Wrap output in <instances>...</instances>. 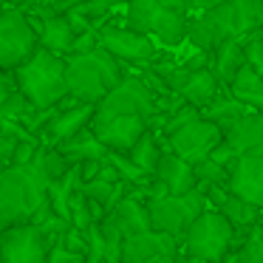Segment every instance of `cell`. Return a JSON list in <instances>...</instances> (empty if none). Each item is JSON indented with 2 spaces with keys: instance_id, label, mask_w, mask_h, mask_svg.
I'll return each mask as SVG.
<instances>
[{
  "instance_id": "6da1fadb",
  "label": "cell",
  "mask_w": 263,
  "mask_h": 263,
  "mask_svg": "<svg viewBox=\"0 0 263 263\" xmlns=\"http://www.w3.org/2000/svg\"><path fill=\"white\" fill-rule=\"evenodd\" d=\"M125 74V65L102 46L65 54V93L77 102L97 105Z\"/></svg>"
},
{
  "instance_id": "7a4b0ae2",
  "label": "cell",
  "mask_w": 263,
  "mask_h": 263,
  "mask_svg": "<svg viewBox=\"0 0 263 263\" xmlns=\"http://www.w3.org/2000/svg\"><path fill=\"white\" fill-rule=\"evenodd\" d=\"M48 176L43 173L40 159L29 164H9L0 170V227L26 223L40 201H46Z\"/></svg>"
},
{
  "instance_id": "3957f363",
  "label": "cell",
  "mask_w": 263,
  "mask_h": 263,
  "mask_svg": "<svg viewBox=\"0 0 263 263\" xmlns=\"http://www.w3.org/2000/svg\"><path fill=\"white\" fill-rule=\"evenodd\" d=\"M17 91L40 108H51L65 97V57L51 54L48 48L37 46L17 68L12 71Z\"/></svg>"
},
{
  "instance_id": "277c9868",
  "label": "cell",
  "mask_w": 263,
  "mask_h": 263,
  "mask_svg": "<svg viewBox=\"0 0 263 263\" xmlns=\"http://www.w3.org/2000/svg\"><path fill=\"white\" fill-rule=\"evenodd\" d=\"M122 23L133 31L153 37V43H161L167 48L184 43L187 34V12H173L161 6L159 0H127Z\"/></svg>"
},
{
  "instance_id": "5b68a950",
  "label": "cell",
  "mask_w": 263,
  "mask_h": 263,
  "mask_svg": "<svg viewBox=\"0 0 263 263\" xmlns=\"http://www.w3.org/2000/svg\"><path fill=\"white\" fill-rule=\"evenodd\" d=\"M232 229L235 227L218 210L204 206L181 235L187 255L198 263H218L232 246Z\"/></svg>"
},
{
  "instance_id": "8992f818",
  "label": "cell",
  "mask_w": 263,
  "mask_h": 263,
  "mask_svg": "<svg viewBox=\"0 0 263 263\" xmlns=\"http://www.w3.org/2000/svg\"><path fill=\"white\" fill-rule=\"evenodd\" d=\"M144 206H147L150 229L167 232L178 240L187 232L190 223H193V218L206 206V198H204V190L201 187H193V190L178 193V195L164 193L159 198H150V201H144Z\"/></svg>"
},
{
  "instance_id": "52a82bcc",
  "label": "cell",
  "mask_w": 263,
  "mask_h": 263,
  "mask_svg": "<svg viewBox=\"0 0 263 263\" xmlns=\"http://www.w3.org/2000/svg\"><path fill=\"white\" fill-rule=\"evenodd\" d=\"M37 48V23L23 9H0V71H14Z\"/></svg>"
},
{
  "instance_id": "ba28073f",
  "label": "cell",
  "mask_w": 263,
  "mask_h": 263,
  "mask_svg": "<svg viewBox=\"0 0 263 263\" xmlns=\"http://www.w3.org/2000/svg\"><path fill=\"white\" fill-rule=\"evenodd\" d=\"M93 34H97V46H102L122 65H147L156 60L153 37L127 29L125 23H97Z\"/></svg>"
},
{
  "instance_id": "9c48e42d",
  "label": "cell",
  "mask_w": 263,
  "mask_h": 263,
  "mask_svg": "<svg viewBox=\"0 0 263 263\" xmlns=\"http://www.w3.org/2000/svg\"><path fill=\"white\" fill-rule=\"evenodd\" d=\"M116 114H136V116H144V119L150 114H156L153 93H150V88L142 82L139 74H122V80L93 105L91 122L108 119V116H116Z\"/></svg>"
},
{
  "instance_id": "30bf717a",
  "label": "cell",
  "mask_w": 263,
  "mask_h": 263,
  "mask_svg": "<svg viewBox=\"0 0 263 263\" xmlns=\"http://www.w3.org/2000/svg\"><path fill=\"white\" fill-rule=\"evenodd\" d=\"M51 238L34 223H12L0 229V263H46Z\"/></svg>"
},
{
  "instance_id": "8fae6325",
  "label": "cell",
  "mask_w": 263,
  "mask_h": 263,
  "mask_svg": "<svg viewBox=\"0 0 263 263\" xmlns=\"http://www.w3.org/2000/svg\"><path fill=\"white\" fill-rule=\"evenodd\" d=\"M218 142H221V127L212 125V122L204 119V116L187 122V125H181L178 130H173V133L164 136V147L173 150L176 156H181L184 161H190V164L206 159L210 150L215 147Z\"/></svg>"
},
{
  "instance_id": "7c38bea8",
  "label": "cell",
  "mask_w": 263,
  "mask_h": 263,
  "mask_svg": "<svg viewBox=\"0 0 263 263\" xmlns=\"http://www.w3.org/2000/svg\"><path fill=\"white\" fill-rule=\"evenodd\" d=\"M91 116H93V105L77 102V99H71L68 93H65V97L57 102L54 114L48 116V119L43 122V127H40L43 144H51L54 147V144H60L63 139L74 136L77 130H82V127L91 125Z\"/></svg>"
},
{
  "instance_id": "4fadbf2b",
  "label": "cell",
  "mask_w": 263,
  "mask_h": 263,
  "mask_svg": "<svg viewBox=\"0 0 263 263\" xmlns=\"http://www.w3.org/2000/svg\"><path fill=\"white\" fill-rule=\"evenodd\" d=\"M227 193L260 206L263 204V153H240L227 167Z\"/></svg>"
},
{
  "instance_id": "5bb4252c",
  "label": "cell",
  "mask_w": 263,
  "mask_h": 263,
  "mask_svg": "<svg viewBox=\"0 0 263 263\" xmlns=\"http://www.w3.org/2000/svg\"><path fill=\"white\" fill-rule=\"evenodd\" d=\"M91 130L97 133V139L105 144V150H116V153H127L130 144L147 130L144 116L136 114H116L108 119L91 122Z\"/></svg>"
},
{
  "instance_id": "9a60e30c",
  "label": "cell",
  "mask_w": 263,
  "mask_h": 263,
  "mask_svg": "<svg viewBox=\"0 0 263 263\" xmlns=\"http://www.w3.org/2000/svg\"><path fill=\"white\" fill-rule=\"evenodd\" d=\"M176 238L159 229H142L122 238L119 260L122 263H147L159 255H176Z\"/></svg>"
},
{
  "instance_id": "2e32d148",
  "label": "cell",
  "mask_w": 263,
  "mask_h": 263,
  "mask_svg": "<svg viewBox=\"0 0 263 263\" xmlns=\"http://www.w3.org/2000/svg\"><path fill=\"white\" fill-rule=\"evenodd\" d=\"M221 139L235 153H263V116L260 110H246L227 127H221Z\"/></svg>"
},
{
  "instance_id": "e0dca14e",
  "label": "cell",
  "mask_w": 263,
  "mask_h": 263,
  "mask_svg": "<svg viewBox=\"0 0 263 263\" xmlns=\"http://www.w3.org/2000/svg\"><path fill=\"white\" fill-rule=\"evenodd\" d=\"M37 46L48 48L51 54H71V46H74V37L77 31L71 29L65 12H46V14H37Z\"/></svg>"
},
{
  "instance_id": "ac0fdd59",
  "label": "cell",
  "mask_w": 263,
  "mask_h": 263,
  "mask_svg": "<svg viewBox=\"0 0 263 263\" xmlns=\"http://www.w3.org/2000/svg\"><path fill=\"white\" fill-rule=\"evenodd\" d=\"M153 178L167 190L170 195H178V193H187V190L195 187V173H193V164L184 161L181 156H176L173 150H161L159 161H156V170H153Z\"/></svg>"
},
{
  "instance_id": "d6986e66",
  "label": "cell",
  "mask_w": 263,
  "mask_h": 263,
  "mask_svg": "<svg viewBox=\"0 0 263 263\" xmlns=\"http://www.w3.org/2000/svg\"><path fill=\"white\" fill-rule=\"evenodd\" d=\"M54 147L60 150V156H63L68 164H80V161H88V159H105V144L97 139V133L91 130V125L82 127V130H77L74 136L63 139L60 144H54Z\"/></svg>"
},
{
  "instance_id": "ffe728a7",
  "label": "cell",
  "mask_w": 263,
  "mask_h": 263,
  "mask_svg": "<svg viewBox=\"0 0 263 263\" xmlns=\"http://www.w3.org/2000/svg\"><path fill=\"white\" fill-rule=\"evenodd\" d=\"M227 91L232 93L238 102H243L246 108H252V110H260L263 108V80H260V71L252 68L249 63H243L232 74V80L227 82Z\"/></svg>"
},
{
  "instance_id": "44dd1931",
  "label": "cell",
  "mask_w": 263,
  "mask_h": 263,
  "mask_svg": "<svg viewBox=\"0 0 263 263\" xmlns=\"http://www.w3.org/2000/svg\"><path fill=\"white\" fill-rule=\"evenodd\" d=\"M243 63H246V57H243L240 37H227V40H221L210 51V68H212V74L218 77V82H221V85H227V82L232 80V74Z\"/></svg>"
},
{
  "instance_id": "7402d4cb",
  "label": "cell",
  "mask_w": 263,
  "mask_h": 263,
  "mask_svg": "<svg viewBox=\"0 0 263 263\" xmlns=\"http://www.w3.org/2000/svg\"><path fill=\"white\" fill-rule=\"evenodd\" d=\"M218 88H221V82H218V77L212 74V68L206 65V68H198V71H193V74H187V80L178 85L176 93L184 102L195 105V108L201 110L218 93Z\"/></svg>"
},
{
  "instance_id": "603a6c76",
  "label": "cell",
  "mask_w": 263,
  "mask_h": 263,
  "mask_svg": "<svg viewBox=\"0 0 263 263\" xmlns=\"http://www.w3.org/2000/svg\"><path fill=\"white\" fill-rule=\"evenodd\" d=\"M246 110H252V108H246L243 102H238V99L227 91V85H221L215 97H212L210 102L201 108V116H204V119H210L212 125H218V127H227L229 122L238 119V116L246 114Z\"/></svg>"
},
{
  "instance_id": "cb8c5ba5",
  "label": "cell",
  "mask_w": 263,
  "mask_h": 263,
  "mask_svg": "<svg viewBox=\"0 0 263 263\" xmlns=\"http://www.w3.org/2000/svg\"><path fill=\"white\" fill-rule=\"evenodd\" d=\"M161 150H164V144H161V136H159V133L144 130L142 136H139L136 142L130 144V150H127L125 156H127V159H130L133 164L139 167V170H144V173H150V176H153L156 161H159Z\"/></svg>"
},
{
  "instance_id": "d4e9b609",
  "label": "cell",
  "mask_w": 263,
  "mask_h": 263,
  "mask_svg": "<svg viewBox=\"0 0 263 263\" xmlns=\"http://www.w3.org/2000/svg\"><path fill=\"white\" fill-rule=\"evenodd\" d=\"M127 187H130V184L122 181V178H119V181H110V178H99V176H97V178H91V181H82L77 190H80L85 198L102 204V210L108 212L110 206H114L116 201H119L122 195L127 193Z\"/></svg>"
},
{
  "instance_id": "484cf974",
  "label": "cell",
  "mask_w": 263,
  "mask_h": 263,
  "mask_svg": "<svg viewBox=\"0 0 263 263\" xmlns=\"http://www.w3.org/2000/svg\"><path fill=\"white\" fill-rule=\"evenodd\" d=\"M235 12V34H249L263 23V0H232Z\"/></svg>"
},
{
  "instance_id": "4316f807",
  "label": "cell",
  "mask_w": 263,
  "mask_h": 263,
  "mask_svg": "<svg viewBox=\"0 0 263 263\" xmlns=\"http://www.w3.org/2000/svg\"><path fill=\"white\" fill-rule=\"evenodd\" d=\"M238 263H263V238H260V227L252 223L246 238L240 240L238 249Z\"/></svg>"
},
{
  "instance_id": "83f0119b",
  "label": "cell",
  "mask_w": 263,
  "mask_h": 263,
  "mask_svg": "<svg viewBox=\"0 0 263 263\" xmlns=\"http://www.w3.org/2000/svg\"><path fill=\"white\" fill-rule=\"evenodd\" d=\"M198 116H201V110L195 108V105H190V102H181V105H178V108H173L170 114L164 116V125H161L159 136H167V133L178 130V127H181V125H187V122L198 119Z\"/></svg>"
},
{
  "instance_id": "f1b7e54d",
  "label": "cell",
  "mask_w": 263,
  "mask_h": 263,
  "mask_svg": "<svg viewBox=\"0 0 263 263\" xmlns=\"http://www.w3.org/2000/svg\"><path fill=\"white\" fill-rule=\"evenodd\" d=\"M127 0H80V3H74V12H80L82 17H88V20H93V23H99V20L105 17V14L110 12V9H116V6H125Z\"/></svg>"
},
{
  "instance_id": "f546056e",
  "label": "cell",
  "mask_w": 263,
  "mask_h": 263,
  "mask_svg": "<svg viewBox=\"0 0 263 263\" xmlns=\"http://www.w3.org/2000/svg\"><path fill=\"white\" fill-rule=\"evenodd\" d=\"M240 46H243L246 63L263 74V43H260V29L249 31V34H240Z\"/></svg>"
},
{
  "instance_id": "4dcf8cb0",
  "label": "cell",
  "mask_w": 263,
  "mask_h": 263,
  "mask_svg": "<svg viewBox=\"0 0 263 263\" xmlns=\"http://www.w3.org/2000/svg\"><path fill=\"white\" fill-rule=\"evenodd\" d=\"M74 3H80V0H37L34 9H37V14H46V12H65V9H71Z\"/></svg>"
},
{
  "instance_id": "1f68e13d",
  "label": "cell",
  "mask_w": 263,
  "mask_h": 263,
  "mask_svg": "<svg viewBox=\"0 0 263 263\" xmlns=\"http://www.w3.org/2000/svg\"><path fill=\"white\" fill-rule=\"evenodd\" d=\"M12 91H17L14 77H12V71H3V74H0V105H3V99H6Z\"/></svg>"
},
{
  "instance_id": "d6a6232c",
  "label": "cell",
  "mask_w": 263,
  "mask_h": 263,
  "mask_svg": "<svg viewBox=\"0 0 263 263\" xmlns=\"http://www.w3.org/2000/svg\"><path fill=\"white\" fill-rule=\"evenodd\" d=\"M215 3H221V0H184V6H187V14L190 12H204V9H210V6H215Z\"/></svg>"
},
{
  "instance_id": "836d02e7",
  "label": "cell",
  "mask_w": 263,
  "mask_h": 263,
  "mask_svg": "<svg viewBox=\"0 0 263 263\" xmlns=\"http://www.w3.org/2000/svg\"><path fill=\"white\" fill-rule=\"evenodd\" d=\"M0 9H23V12H26L23 0H0Z\"/></svg>"
},
{
  "instance_id": "e575fe53",
  "label": "cell",
  "mask_w": 263,
  "mask_h": 263,
  "mask_svg": "<svg viewBox=\"0 0 263 263\" xmlns=\"http://www.w3.org/2000/svg\"><path fill=\"white\" fill-rule=\"evenodd\" d=\"M218 263H238V252H235V249H229V252H227V255H223Z\"/></svg>"
},
{
  "instance_id": "d590c367",
  "label": "cell",
  "mask_w": 263,
  "mask_h": 263,
  "mask_svg": "<svg viewBox=\"0 0 263 263\" xmlns=\"http://www.w3.org/2000/svg\"><path fill=\"white\" fill-rule=\"evenodd\" d=\"M147 263H176V255H159V257H153V260H147Z\"/></svg>"
},
{
  "instance_id": "8d00e7d4",
  "label": "cell",
  "mask_w": 263,
  "mask_h": 263,
  "mask_svg": "<svg viewBox=\"0 0 263 263\" xmlns=\"http://www.w3.org/2000/svg\"><path fill=\"white\" fill-rule=\"evenodd\" d=\"M116 263H122V260H116Z\"/></svg>"
}]
</instances>
